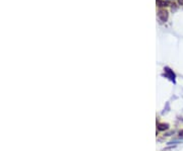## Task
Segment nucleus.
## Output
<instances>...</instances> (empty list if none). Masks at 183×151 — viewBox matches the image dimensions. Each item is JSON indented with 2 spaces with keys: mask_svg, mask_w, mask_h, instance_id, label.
I'll list each match as a JSON object with an SVG mask.
<instances>
[{
  "mask_svg": "<svg viewBox=\"0 0 183 151\" xmlns=\"http://www.w3.org/2000/svg\"><path fill=\"white\" fill-rule=\"evenodd\" d=\"M168 11L165 10V9H159L158 11V18L161 22H166L168 19Z\"/></svg>",
  "mask_w": 183,
  "mask_h": 151,
  "instance_id": "obj_1",
  "label": "nucleus"
},
{
  "mask_svg": "<svg viewBox=\"0 0 183 151\" xmlns=\"http://www.w3.org/2000/svg\"><path fill=\"white\" fill-rule=\"evenodd\" d=\"M165 71H166V73H168L167 76L169 77V78H170L171 80L175 81V74H174V73H173V71H172V70H170L169 68H166Z\"/></svg>",
  "mask_w": 183,
  "mask_h": 151,
  "instance_id": "obj_2",
  "label": "nucleus"
},
{
  "mask_svg": "<svg viewBox=\"0 0 183 151\" xmlns=\"http://www.w3.org/2000/svg\"><path fill=\"white\" fill-rule=\"evenodd\" d=\"M179 2H180L181 4H183V0H179Z\"/></svg>",
  "mask_w": 183,
  "mask_h": 151,
  "instance_id": "obj_3",
  "label": "nucleus"
}]
</instances>
